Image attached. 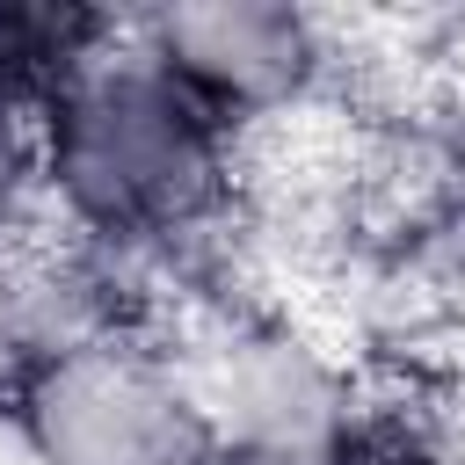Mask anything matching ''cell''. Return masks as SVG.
Masks as SVG:
<instances>
[{
	"label": "cell",
	"instance_id": "cell-4",
	"mask_svg": "<svg viewBox=\"0 0 465 465\" xmlns=\"http://www.w3.org/2000/svg\"><path fill=\"white\" fill-rule=\"evenodd\" d=\"M138 51L182 80L240 145L305 116L341 58L334 29L305 7H254V0H225V7H153V15H124Z\"/></svg>",
	"mask_w": 465,
	"mask_h": 465
},
{
	"label": "cell",
	"instance_id": "cell-2",
	"mask_svg": "<svg viewBox=\"0 0 465 465\" xmlns=\"http://www.w3.org/2000/svg\"><path fill=\"white\" fill-rule=\"evenodd\" d=\"M160 341L211 465H341L363 429L349 371L283 312L196 298Z\"/></svg>",
	"mask_w": 465,
	"mask_h": 465
},
{
	"label": "cell",
	"instance_id": "cell-3",
	"mask_svg": "<svg viewBox=\"0 0 465 465\" xmlns=\"http://www.w3.org/2000/svg\"><path fill=\"white\" fill-rule=\"evenodd\" d=\"M7 465H211L160 327L109 320L0 392Z\"/></svg>",
	"mask_w": 465,
	"mask_h": 465
},
{
	"label": "cell",
	"instance_id": "cell-1",
	"mask_svg": "<svg viewBox=\"0 0 465 465\" xmlns=\"http://www.w3.org/2000/svg\"><path fill=\"white\" fill-rule=\"evenodd\" d=\"M36 138L44 232L116 283L211 240L247 174V145L138 51L124 15H94V29L58 65H44Z\"/></svg>",
	"mask_w": 465,
	"mask_h": 465
},
{
	"label": "cell",
	"instance_id": "cell-6",
	"mask_svg": "<svg viewBox=\"0 0 465 465\" xmlns=\"http://www.w3.org/2000/svg\"><path fill=\"white\" fill-rule=\"evenodd\" d=\"M341 465H443L429 443H414L407 429H378V421H363L356 429V443L341 450Z\"/></svg>",
	"mask_w": 465,
	"mask_h": 465
},
{
	"label": "cell",
	"instance_id": "cell-5",
	"mask_svg": "<svg viewBox=\"0 0 465 465\" xmlns=\"http://www.w3.org/2000/svg\"><path fill=\"white\" fill-rule=\"evenodd\" d=\"M94 15H0V254L44 232V138H36V80L58 65Z\"/></svg>",
	"mask_w": 465,
	"mask_h": 465
}]
</instances>
